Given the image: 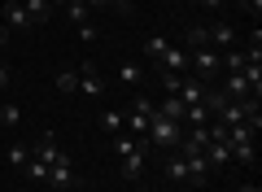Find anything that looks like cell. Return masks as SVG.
Listing matches in <instances>:
<instances>
[{
  "mask_svg": "<svg viewBox=\"0 0 262 192\" xmlns=\"http://www.w3.org/2000/svg\"><path fill=\"white\" fill-rule=\"evenodd\" d=\"M110 5H114V9H118V13H122V18H127V13H131V9H136V0H110Z\"/></svg>",
  "mask_w": 262,
  "mask_h": 192,
  "instance_id": "d4e9b609",
  "label": "cell"
},
{
  "mask_svg": "<svg viewBox=\"0 0 262 192\" xmlns=\"http://www.w3.org/2000/svg\"><path fill=\"white\" fill-rule=\"evenodd\" d=\"M0 48H5V31H0Z\"/></svg>",
  "mask_w": 262,
  "mask_h": 192,
  "instance_id": "4dcf8cb0",
  "label": "cell"
},
{
  "mask_svg": "<svg viewBox=\"0 0 262 192\" xmlns=\"http://www.w3.org/2000/svg\"><path fill=\"white\" fill-rule=\"evenodd\" d=\"M232 192H262L258 183H241V188H232Z\"/></svg>",
  "mask_w": 262,
  "mask_h": 192,
  "instance_id": "83f0119b",
  "label": "cell"
},
{
  "mask_svg": "<svg viewBox=\"0 0 262 192\" xmlns=\"http://www.w3.org/2000/svg\"><path fill=\"white\" fill-rule=\"evenodd\" d=\"M184 110H188V105L179 101V96H166V101L158 105V114H162V118H170V122H179V127H184Z\"/></svg>",
  "mask_w": 262,
  "mask_h": 192,
  "instance_id": "5bb4252c",
  "label": "cell"
},
{
  "mask_svg": "<svg viewBox=\"0 0 262 192\" xmlns=\"http://www.w3.org/2000/svg\"><path fill=\"white\" fill-rule=\"evenodd\" d=\"M79 92L83 96H105V79L96 74V61H79Z\"/></svg>",
  "mask_w": 262,
  "mask_h": 192,
  "instance_id": "5b68a950",
  "label": "cell"
},
{
  "mask_svg": "<svg viewBox=\"0 0 262 192\" xmlns=\"http://www.w3.org/2000/svg\"><path fill=\"white\" fill-rule=\"evenodd\" d=\"M118 83L136 92V88L144 83V66H140V61H118Z\"/></svg>",
  "mask_w": 262,
  "mask_h": 192,
  "instance_id": "30bf717a",
  "label": "cell"
},
{
  "mask_svg": "<svg viewBox=\"0 0 262 192\" xmlns=\"http://www.w3.org/2000/svg\"><path fill=\"white\" fill-rule=\"evenodd\" d=\"M44 192H53V188H44Z\"/></svg>",
  "mask_w": 262,
  "mask_h": 192,
  "instance_id": "1f68e13d",
  "label": "cell"
},
{
  "mask_svg": "<svg viewBox=\"0 0 262 192\" xmlns=\"http://www.w3.org/2000/svg\"><path fill=\"white\" fill-rule=\"evenodd\" d=\"M241 9H245V13H253V18H258V13H262V0H241Z\"/></svg>",
  "mask_w": 262,
  "mask_h": 192,
  "instance_id": "484cf974",
  "label": "cell"
},
{
  "mask_svg": "<svg viewBox=\"0 0 262 192\" xmlns=\"http://www.w3.org/2000/svg\"><path fill=\"white\" fill-rule=\"evenodd\" d=\"M88 5H92V9H105V5H110V0H88Z\"/></svg>",
  "mask_w": 262,
  "mask_h": 192,
  "instance_id": "f1b7e54d",
  "label": "cell"
},
{
  "mask_svg": "<svg viewBox=\"0 0 262 192\" xmlns=\"http://www.w3.org/2000/svg\"><path fill=\"white\" fill-rule=\"evenodd\" d=\"M219 88H223V96H227V101H258L245 74H223V83H219Z\"/></svg>",
  "mask_w": 262,
  "mask_h": 192,
  "instance_id": "52a82bcc",
  "label": "cell"
},
{
  "mask_svg": "<svg viewBox=\"0 0 262 192\" xmlns=\"http://www.w3.org/2000/svg\"><path fill=\"white\" fill-rule=\"evenodd\" d=\"M144 140H149V148H162V153H175L179 140H184V127L170 118H162V114H153L149 118V131H144Z\"/></svg>",
  "mask_w": 262,
  "mask_h": 192,
  "instance_id": "3957f363",
  "label": "cell"
},
{
  "mask_svg": "<svg viewBox=\"0 0 262 192\" xmlns=\"http://www.w3.org/2000/svg\"><path fill=\"white\" fill-rule=\"evenodd\" d=\"M27 162H31V148L13 144V148H9V166H27Z\"/></svg>",
  "mask_w": 262,
  "mask_h": 192,
  "instance_id": "603a6c76",
  "label": "cell"
},
{
  "mask_svg": "<svg viewBox=\"0 0 262 192\" xmlns=\"http://www.w3.org/2000/svg\"><path fill=\"white\" fill-rule=\"evenodd\" d=\"M44 188H53V192L79 188V175L70 170V157H61V162H53V166H48V179H44Z\"/></svg>",
  "mask_w": 262,
  "mask_h": 192,
  "instance_id": "277c9868",
  "label": "cell"
},
{
  "mask_svg": "<svg viewBox=\"0 0 262 192\" xmlns=\"http://www.w3.org/2000/svg\"><path fill=\"white\" fill-rule=\"evenodd\" d=\"M9 88V66H5V57H0V92Z\"/></svg>",
  "mask_w": 262,
  "mask_h": 192,
  "instance_id": "4316f807",
  "label": "cell"
},
{
  "mask_svg": "<svg viewBox=\"0 0 262 192\" xmlns=\"http://www.w3.org/2000/svg\"><path fill=\"white\" fill-rule=\"evenodd\" d=\"M5 27H13V31H27V27H31L22 0H5Z\"/></svg>",
  "mask_w": 262,
  "mask_h": 192,
  "instance_id": "8fae6325",
  "label": "cell"
},
{
  "mask_svg": "<svg viewBox=\"0 0 262 192\" xmlns=\"http://www.w3.org/2000/svg\"><path fill=\"white\" fill-rule=\"evenodd\" d=\"M22 9H27L31 27H44V22L53 18V5H48V0H22Z\"/></svg>",
  "mask_w": 262,
  "mask_h": 192,
  "instance_id": "4fadbf2b",
  "label": "cell"
},
{
  "mask_svg": "<svg viewBox=\"0 0 262 192\" xmlns=\"http://www.w3.org/2000/svg\"><path fill=\"white\" fill-rule=\"evenodd\" d=\"M31 157H35V162H44V166H53V162H61V144H57V136L53 131H44V136L35 140V148H31Z\"/></svg>",
  "mask_w": 262,
  "mask_h": 192,
  "instance_id": "8992f818",
  "label": "cell"
},
{
  "mask_svg": "<svg viewBox=\"0 0 262 192\" xmlns=\"http://www.w3.org/2000/svg\"><path fill=\"white\" fill-rule=\"evenodd\" d=\"M170 183H201L210 175V162L201 153H166V166H162Z\"/></svg>",
  "mask_w": 262,
  "mask_h": 192,
  "instance_id": "6da1fadb",
  "label": "cell"
},
{
  "mask_svg": "<svg viewBox=\"0 0 262 192\" xmlns=\"http://www.w3.org/2000/svg\"><path fill=\"white\" fill-rule=\"evenodd\" d=\"M153 66H158V70H170V74H188V48L170 44V48H166V53H162Z\"/></svg>",
  "mask_w": 262,
  "mask_h": 192,
  "instance_id": "ba28073f",
  "label": "cell"
},
{
  "mask_svg": "<svg viewBox=\"0 0 262 192\" xmlns=\"http://www.w3.org/2000/svg\"><path fill=\"white\" fill-rule=\"evenodd\" d=\"M101 127H110V131H122V114H118V110H105V114H101Z\"/></svg>",
  "mask_w": 262,
  "mask_h": 192,
  "instance_id": "7402d4cb",
  "label": "cell"
},
{
  "mask_svg": "<svg viewBox=\"0 0 262 192\" xmlns=\"http://www.w3.org/2000/svg\"><path fill=\"white\" fill-rule=\"evenodd\" d=\"M57 92H79V70H61L57 74Z\"/></svg>",
  "mask_w": 262,
  "mask_h": 192,
  "instance_id": "d6986e66",
  "label": "cell"
},
{
  "mask_svg": "<svg viewBox=\"0 0 262 192\" xmlns=\"http://www.w3.org/2000/svg\"><path fill=\"white\" fill-rule=\"evenodd\" d=\"M0 122H5V127H18V122H22V110H18V105H0Z\"/></svg>",
  "mask_w": 262,
  "mask_h": 192,
  "instance_id": "44dd1931",
  "label": "cell"
},
{
  "mask_svg": "<svg viewBox=\"0 0 262 192\" xmlns=\"http://www.w3.org/2000/svg\"><path fill=\"white\" fill-rule=\"evenodd\" d=\"M166 48H170V39H166V35H149V39H144V57H149V66L158 61Z\"/></svg>",
  "mask_w": 262,
  "mask_h": 192,
  "instance_id": "e0dca14e",
  "label": "cell"
},
{
  "mask_svg": "<svg viewBox=\"0 0 262 192\" xmlns=\"http://www.w3.org/2000/svg\"><path fill=\"white\" fill-rule=\"evenodd\" d=\"M66 18L83 27V22H92V5L88 0H66Z\"/></svg>",
  "mask_w": 262,
  "mask_h": 192,
  "instance_id": "9a60e30c",
  "label": "cell"
},
{
  "mask_svg": "<svg viewBox=\"0 0 262 192\" xmlns=\"http://www.w3.org/2000/svg\"><path fill=\"white\" fill-rule=\"evenodd\" d=\"M232 162H241V166L258 162V148H253V144H232Z\"/></svg>",
  "mask_w": 262,
  "mask_h": 192,
  "instance_id": "ac0fdd59",
  "label": "cell"
},
{
  "mask_svg": "<svg viewBox=\"0 0 262 192\" xmlns=\"http://www.w3.org/2000/svg\"><path fill=\"white\" fill-rule=\"evenodd\" d=\"M232 44H236V31L227 27V22H214V27H210V48L223 53V48H232Z\"/></svg>",
  "mask_w": 262,
  "mask_h": 192,
  "instance_id": "7c38bea8",
  "label": "cell"
},
{
  "mask_svg": "<svg viewBox=\"0 0 262 192\" xmlns=\"http://www.w3.org/2000/svg\"><path fill=\"white\" fill-rule=\"evenodd\" d=\"M114 153H118V170L122 179H140L144 170V157H149V140L144 136H114Z\"/></svg>",
  "mask_w": 262,
  "mask_h": 192,
  "instance_id": "7a4b0ae2",
  "label": "cell"
},
{
  "mask_svg": "<svg viewBox=\"0 0 262 192\" xmlns=\"http://www.w3.org/2000/svg\"><path fill=\"white\" fill-rule=\"evenodd\" d=\"M22 170H27V179H31V183H44V179H48V166H44V162H35V157H31Z\"/></svg>",
  "mask_w": 262,
  "mask_h": 192,
  "instance_id": "ffe728a7",
  "label": "cell"
},
{
  "mask_svg": "<svg viewBox=\"0 0 262 192\" xmlns=\"http://www.w3.org/2000/svg\"><path fill=\"white\" fill-rule=\"evenodd\" d=\"M184 48H188V53H196V48H210V27H188Z\"/></svg>",
  "mask_w": 262,
  "mask_h": 192,
  "instance_id": "2e32d148",
  "label": "cell"
},
{
  "mask_svg": "<svg viewBox=\"0 0 262 192\" xmlns=\"http://www.w3.org/2000/svg\"><path fill=\"white\" fill-rule=\"evenodd\" d=\"M179 101L184 105H201V96H206V83L196 79V74H184V79H179V92H175Z\"/></svg>",
  "mask_w": 262,
  "mask_h": 192,
  "instance_id": "9c48e42d",
  "label": "cell"
},
{
  "mask_svg": "<svg viewBox=\"0 0 262 192\" xmlns=\"http://www.w3.org/2000/svg\"><path fill=\"white\" fill-rule=\"evenodd\" d=\"M48 5H66V0H48Z\"/></svg>",
  "mask_w": 262,
  "mask_h": 192,
  "instance_id": "f546056e",
  "label": "cell"
},
{
  "mask_svg": "<svg viewBox=\"0 0 262 192\" xmlns=\"http://www.w3.org/2000/svg\"><path fill=\"white\" fill-rule=\"evenodd\" d=\"M79 39H83V44H92V39H96V27H92V22H83V27H79Z\"/></svg>",
  "mask_w": 262,
  "mask_h": 192,
  "instance_id": "cb8c5ba5",
  "label": "cell"
}]
</instances>
